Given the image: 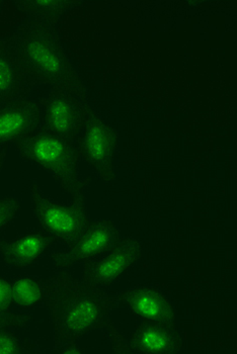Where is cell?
Returning a JSON list of instances; mask_svg holds the SVG:
<instances>
[{"instance_id":"12","label":"cell","mask_w":237,"mask_h":354,"mask_svg":"<svg viewBox=\"0 0 237 354\" xmlns=\"http://www.w3.org/2000/svg\"><path fill=\"white\" fill-rule=\"evenodd\" d=\"M36 84L10 40L0 39V106L26 98Z\"/></svg>"},{"instance_id":"14","label":"cell","mask_w":237,"mask_h":354,"mask_svg":"<svg viewBox=\"0 0 237 354\" xmlns=\"http://www.w3.org/2000/svg\"><path fill=\"white\" fill-rule=\"evenodd\" d=\"M49 290V279L21 275L12 281V300L15 307L28 309L46 301Z\"/></svg>"},{"instance_id":"3","label":"cell","mask_w":237,"mask_h":354,"mask_svg":"<svg viewBox=\"0 0 237 354\" xmlns=\"http://www.w3.org/2000/svg\"><path fill=\"white\" fill-rule=\"evenodd\" d=\"M15 146L24 160L48 172L72 201L85 198V183L79 179L78 170L80 144L40 129Z\"/></svg>"},{"instance_id":"5","label":"cell","mask_w":237,"mask_h":354,"mask_svg":"<svg viewBox=\"0 0 237 354\" xmlns=\"http://www.w3.org/2000/svg\"><path fill=\"white\" fill-rule=\"evenodd\" d=\"M82 111L81 156L104 183H114L119 142L117 129L105 123L89 102H83Z\"/></svg>"},{"instance_id":"20","label":"cell","mask_w":237,"mask_h":354,"mask_svg":"<svg viewBox=\"0 0 237 354\" xmlns=\"http://www.w3.org/2000/svg\"><path fill=\"white\" fill-rule=\"evenodd\" d=\"M6 150L0 152V172H1L2 166H3L4 160H6Z\"/></svg>"},{"instance_id":"7","label":"cell","mask_w":237,"mask_h":354,"mask_svg":"<svg viewBox=\"0 0 237 354\" xmlns=\"http://www.w3.org/2000/svg\"><path fill=\"white\" fill-rule=\"evenodd\" d=\"M142 254L143 248L139 240L122 238L105 254L83 262L82 281L98 288L113 286L142 259Z\"/></svg>"},{"instance_id":"15","label":"cell","mask_w":237,"mask_h":354,"mask_svg":"<svg viewBox=\"0 0 237 354\" xmlns=\"http://www.w3.org/2000/svg\"><path fill=\"white\" fill-rule=\"evenodd\" d=\"M19 10L30 15L32 19L45 21L54 26L72 8H76L81 1L76 0H19L15 1Z\"/></svg>"},{"instance_id":"19","label":"cell","mask_w":237,"mask_h":354,"mask_svg":"<svg viewBox=\"0 0 237 354\" xmlns=\"http://www.w3.org/2000/svg\"><path fill=\"white\" fill-rule=\"evenodd\" d=\"M33 320L30 315L26 314H4L0 312V329L6 328H24L30 324Z\"/></svg>"},{"instance_id":"21","label":"cell","mask_w":237,"mask_h":354,"mask_svg":"<svg viewBox=\"0 0 237 354\" xmlns=\"http://www.w3.org/2000/svg\"><path fill=\"white\" fill-rule=\"evenodd\" d=\"M1 4H2V2L0 1V8H1Z\"/></svg>"},{"instance_id":"6","label":"cell","mask_w":237,"mask_h":354,"mask_svg":"<svg viewBox=\"0 0 237 354\" xmlns=\"http://www.w3.org/2000/svg\"><path fill=\"white\" fill-rule=\"evenodd\" d=\"M121 239L122 235L114 221H91L65 250L52 253L53 266L58 270H66L76 263L96 259L117 245Z\"/></svg>"},{"instance_id":"10","label":"cell","mask_w":237,"mask_h":354,"mask_svg":"<svg viewBox=\"0 0 237 354\" xmlns=\"http://www.w3.org/2000/svg\"><path fill=\"white\" fill-rule=\"evenodd\" d=\"M42 124L40 102L26 98L0 106V147L19 143L38 132Z\"/></svg>"},{"instance_id":"8","label":"cell","mask_w":237,"mask_h":354,"mask_svg":"<svg viewBox=\"0 0 237 354\" xmlns=\"http://www.w3.org/2000/svg\"><path fill=\"white\" fill-rule=\"evenodd\" d=\"M76 96L60 88H51L40 102L42 129L81 145L83 131L82 104Z\"/></svg>"},{"instance_id":"17","label":"cell","mask_w":237,"mask_h":354,"mask_svg":"<svg viewBox=\"0 0 237 354\" xmlns=\"http://www.w3.org/2000/svg\"><path fill=\"white\" fill-rule=\"evenodd\" d=\"M21 209V202L15 196L0 198V232L12 224Z\"/></svg>"},{"instance_id":"9","label":"cell","mask_w":237,"mask_h":354,"mask_svg":"<svg viewBox=\"0 0 237 354\" xmlns=\"http://www.w3.org/2000/svg\"><path fill=\"white\" fill-rule=\"evenodd\" d=\"M116 309H126L145 321L177 326V311L170 299L153 286H135L113 296Z\"/></svg>"},{"instance_id":"11","label":"cell","mask_w":237,"mask_h":354,"mask_svg":"<svg viewBox=\"0 0 237 354\" xmlns=\"http://www.w3.org/2000/svg\"><path fill=\"white\" fill-rule=\"evenodd\" d=\"M127 347L132 353H179L183 341L175 325L142 320L134 329Z\"/></svg>"},{"instance_id":"2","label":"cell","mask_w":237,"mask_h":354,"mask_svg":"<svg viewBox=\"0 0 237 354\" xmlns=\"http://www.w3.org/2000/svg\"><path fill=\"white\" fill-rule=\"evenodd\" d=\"M8 40L35 82L63 89L87 102V87L68 58L54 26L30 19Z\"/></svg>"},{"instance_id":"4","label":"cell","mask_w":237,"mask_h":354,"mask_svg":"<svg viewBox=\"0 0 237 354\" xmlns=\"http://www.w3.org/2000/svg\"><path fill=\"white\" fill-rule=\"evenodd\" d=\"M33 214L42 230L56 242L69 245L91 222L85 207V198L64 204L53 200L37 183L30 187Z\"/></svg>"},{"instance_id":"13","label":"cell","mask_w":237,"mask_h":354,"mask_svg":"<svg viewBox=\"0 0 237 354\" xmlns=\"http://www.w3.org/2000/svg\"><path fill=\"white\" fill-rule=\"evenodd\" d=\"M54 243L56 240L40 229L12 239L0 240V255L4 263L24 270L36 264Z\"/></svg>"},{"instance_id":"1","label":"cell","mask_w":237,"mask_h":354,"mask_svg":"<svg viewBox=\"0 0 237 354\" xmlns=\"http://www.w3.org/2000/svg\"><path fill=\"white\" fill-rule=\"evenodd\" d=\"M48 309L55 327L57 353H83L78 340L111 325L113 296L61 270L49 279Z\"/></svg>"},{"instance_id":"16","label":"cell","mask_w":237,"mask_h":354,"mask_svg":"<svg viewBox=\"0 0 237 354\" xmlns=\"http://www.w3.org/2000/svg\"><path fill=\"white\" fill-rule=\"evenodd\" d=\"M30 353L26 343L15 332L8 328L0 329V354H23Z\"/></svg>"},{"instance_id":"18","label":"cell","mask_w":237,"mask_h":354,"mask_svg":"<svg viewBox=\"0 0 237 354\" xmlns=\"http://www.w3.org/2000/svg\"><path fill=\"white\" fill-rule=\"evenodd\" d=\"M13 307L12 281L0 275V312L4 314L12 313Z\"/></svg>"}]
</instances>
